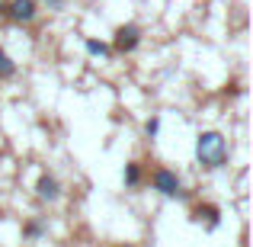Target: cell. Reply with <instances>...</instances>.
Listing matches in <instances>:
<instances>
[{
	"label": "cell",
	"instance_id": "6da1fadb",
	"mask_svg": "<svg viewBox=\"0 0 253 247\" xmlns=\"http://www.w3.org/2000/svg\"><path fill=\"white\" fill-rule=\"evenodd\" d=\"M228 138L215 129H205L196 135V161L205 167V170H221L228 164Z\"/></svg>",
	"mask_w": 253,
	"mask_h": 247
},
{
	"label": "cell",
	"instance_id": "7a4b0ae2",
	"mask_svg": "<svg viewBox=\"0 0 253 247\" xmlns=\"http://www.w3.org/2000/svg\"><path fill=\"white\" fill-rule=\"evenodd\" d=\"M151 186H154L161 196H167V199H186L183 180H179L170 167H154V173H151Z\"/></svg>",
	"mask_w": 253,
	"mask_h": 247
},
{
	"label": "cell",
	"instance_id": "3957f363",
	"mask_svg": "<svg viewBox=\"0 0 253 247\" xmlns=\"http://www.w3.org/2000/svg\"><path fill=\"white\" fill-rule=\"evenodd\" d=\"M138 45H141V29H138L135 23H125L116 29V42H112V49L119 51V55H128V51H135Z\"/></svg>",
	"mask_w": 253,
	"mask_h": 247
},
{
	"label": "cell",
	"instance_id": "277c9868",
	"mask_svg": "<svg viewBox=\"0 0 253 247\" xmlns=\"http://www.w3.org/2000/svg\"><path fill=\"white\" fill-rule=\"evenodd\" d=\"M36 13H39V3L36 0H10L6 3V10H3V16H10L13 23H32L36 19Z\"/></svg>",
	"mask_w": 253,
	"mask_h": 247
},
{
	"label": "cell",
	"instance_id": "5b68a950",
	"mask_svg": "<svg viewBox=\"0 0 253 247\" xmlns=\"http://www.w3.org/2000/svg\"><path fill=\"white\" fill-rule=\"evenodd\" d=\"M36 196L42 199V202H58V199H61V183H58L55 173H42V177H39Z\"/></svg>",
	"mask_w": 253,
	"mask_h": 247
},
{
	"label": "cell",
	"instance_id": "8992f818",
	"mask_svg": "<svg viewBox=\"0 0 253 247\" xmlns=\"http://www.w3.org/2000/svg\"><path fill=\"white\" fill-rule=\"evenodd\" d=\"M192 222H196V225H202V222H205V228L215 231L218 225H221V209H218V205H211V202L196 205V209H192Z\"/></svg>",
	"mask_w": 253,
	"mask_h": 247
},
{
	"label": "cell",
	"instance_id": "52a82bcc",
	"mask_svg": "<svg viewBox=\"0 0 253 247\" xmlns=\"http://www.w3.org/2000/svg\"><path fill=\"white\" fill-rule=\"evenodd\" d=\"M122 183L128 186V190H135V186L141 183V164H138V161H128V164H125V170H122Z\"/></svg>",
	"mask_w": 253,
	"mask_h": 247
},
{
	"label": "cell",
	"instance_id": "ba28073f",
	"mask_svg": "<svg viewBox=\"0 0 253 247\" xmlns=\"http://www.w3.org/2000/svg\"><path fill=\"white\" fill-rule=\"evenodd\" d=\"M42 235H45V222L42 218H29V222L23 225V238L26 241H39Z\"/></svg>",
	"mask_w": 253,
	"mask_h": 247
},
{
	"label": "cell",
	"instance_id": "9c48e42d",
	"mask_svg": "<svg viewBox=\"0 0 253 247\" xmlns=\"http://www.w3.org/2000/svg\"><path fill=\"white\" fill-rule=\"evenodd\" d=\"M13 74H16V64H13V58L0 49V81H10Z\"/></svg>",
	"mask_w": 253,
	"mask_h": 247
},
{
	"label": "cell",
	"instance_id": "30bf717a",
	"mask_svg": "<svg viewBox=\"0 0 253 247\" xmlns=\"http://www.w3.org/2000/svg\"><path fill=\"white\" fill-rule=\"evenodd\" d=\"M84 49L90 51V55H96V58H106V55H109V45H106V42H99V39H86V42H84Z\"/></svg>",
	"mask_w": 253,
	"mask_h": 247
},
{
	"label": "cell",
	"instance_id": "8fae6325",
	"mask_svg": "<svg viewBox=\"0 0 253 247\" xmlns=\"http://www.w3.org/2000/svg\"><path fill=\"white\" fill-rule=\"evenodd\" d=\"M157 132H161V116H151L148 122H144V135H148V138H157Z\"/></svg>",
	"mask_w": 253,
	"mask_h": 247
},
{
	"label": "cell",
	"instance_id": "7c38bea8",
	"mask_svg": "<svg viewBox=\"0 0 253 247\" xmlns=\"http://www.w3.org/2000/svg\"><path fill=\"white\" fill-rule=\"evenodd\" d=\"M45 6H48V10H61L64 0H45Z\"/></svg>",
	"mask_w": 253,
	"mask_h": 247
},
{
	"label": "cell",
	"instance_id": "4fadbf2b",
	"mask_svg": "<svg viewBox=\"0 0 253 247\" xmlns=\"http://www.w3.org/2000/svg\"><path fill=\"white\" fill-rule=\"evenodd\" d=\"M3 10H6V0H0V16H3Z\"/></svg>",
	"mask_w": 253,
	"mask_h": 247
}]
</instances>
